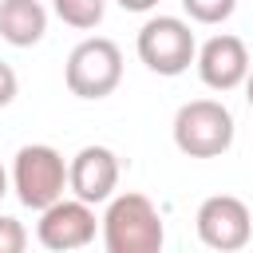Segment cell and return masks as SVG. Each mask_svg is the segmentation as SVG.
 <instances>
[{
  "label": "cell",
  "mask_w": 253,
  "mask_h": 253,
  "mask_svg": "<svg viewBox=\"0 0 253 253\" xmlns=\"http://www.w3.org/2000/svg\"><path fill=\"white\" fill-rule=\"evenodd\" d=\"M99 229H103L107 253H162V241H166L162 213L154 210V202L146 194H134V190L115 194L107 202Z\"/></svg>",
  "instance_id": "cell-1"
},
{
  "label": "cell",
  "mask_w": 253,
  "mask_h": 253,
  "mask_svg": "<svg viewBox=\"0 0 253 253\" xmlns=\"http://www.w3.org/2000/svg\"><path fill=\"white\" fill-rule=\"evenodd\" d=\"M174 146L190 158H217L233 146V115L217 99H190L174 115Z\"/></svg>",
  "instance_id": "cell-2"
},
{
  "label": "cell",
  "mask_w": 253,
  "mask_h": 253,
  "mask_svg": "<svg viewBox=\"0 0 253 253\" xmlns=\"http://www.w3.org/2000/svg\"><path fill=\"white\" fill-rule=\"evenodd\" d=\"M63 83L75 99H107L123 83L119 43L107 36H91V40L75 43L67 55V67H63Z\"/></svg>",
  "instance_id": "cell-3"
},
{
  "label": "cell",
  "mask_w": 253,
  "mask_h": 253,
  "mask_svg": "<svg viewBox=\"0 0 253 253\" xmlns=\"http://www.w3.org/2000/svg\"><path fill=\"white\" fill-rule=\"evenodd\" d=\"M12 190L36 213L47 210L51 202H59L63 190H67V162H63V154L55 146H47V142L20 146L16 162H12Z\"/></svg>",
  "instance_id": "cell-4"
},
{
  "label": "cell",
  "mask_w": 253,
  "mask_h": 253,
  "mask_svg": "<svg viewBox=\"0 0 253 253\" xmlns=\"http://www.w3.org/2000/svg\"><path fill=\"white\" fill-rule=\"evenodd\" d=\"M134 47H138V59L154 75H182L194 63V55H198V40H194L190 24L178 20V16H154V20H146L138 28Z\"/></svg>",
  "instance_id": "cell-5"
},
{
  "label": "cell",
  "mask_w": 253,
  "mask_h": 253,
  "mask_svg": "<svg viewBox=\"0 0 253 253\" xmlns=\"http://www.w3.org/2000/svg\"><path fill=\"white\" fill-rule=\"evenodd\" d=\"M198 237L202 245H210L213 253H241L253 237V213L241 198L233 194H213L198 206Z\"/></svg>",
  "instance_id": "cell-6"
},
{
  "label": "cell",
  "mask_w": 253,
  "mask_h": 253,
  "mask_svg": "<svg viewBox=\"0 0 253 253\" xmlns=\"http://www.w3.org/2000/svg\"><path fill=\"white\" fill-rule=\"evenodd\" d=\"M95 229H99V217L87 202L79 198H59L51 202L47 210H40V221H36V237L43 249L51 253H71V249H83L95 241Z\"/></svg>",
  "instance_id": "cell-7"
},
{
  "label": "cell",
  "mask_w": 253,
  "mask_h": 253,
  "mask_svg": "<svg viewBox=\"0 0 253 253\" xmlns=\"http://www.w3.org/2000/svg\"><path fill=\"white\" fill-rule=\"evenodd\" d=\"M115 186H119V154L111 146H83L67 162V190L79 202H87V206L111 202Z\"/></svg>",
  "instance_id": "cell-8"
},
{
  "label": "cell",
  "mask_w": 253,
  "mask_h": 253,
  "mask_svg": "<svg viewBox=\"0 0 253 253\" xmlns=\"http://www.w3.org/2000/svg\"><path fill=\"white\" fill-rule=\"evenodd\" d=\"M194 63H198V75H202V83H206L210 91H233V87H241L245 75H249V51H245V43H241L237 36H229V32L210 36V40L198 47Z\"/></svg>",
  "instance_id": "cell-9"
},
{
  "label": "cell",
  "mask_w": 253,
  "mask_h": 253,
  "mask_svg": "<svg viewBox=\"0 0 253 253\" xmlns=\"http://www.w3.org/2000/svg\"><path fill=\"white\" fill-rule=\"evenodd\" d=\"M47 32V8L40 0H0V40L12 47H32Z\"/></svg>",
  "instance_id": "cell-10"
},
{
  "label": "cell",
  "mask_w": 253,
  "mask_h": 253,
  "mask_svg": "<svg viewBox=\"0 0 253 253\" xmlns=\"http://www.w3.org/2000/svg\"><path fill=\"white\" fill-rule=\"evenodd\" d=\"M51 8H55V16H59L67 28L87 32V28H95V24L103 20L107 0H51Z\"/></svg>",
  "instance_id": "cell-11"
},
{
  "label": "cell",
  "mask_w": 253,
  "mask_h": 253,
  "mask_svg": "<svg viewBox=\"0 0 253 253\" xmlns=\"http://www.w3.org/2000/svg\"><path fill=\"white\" fill-rule=\"evenodd\" d=\"M182 8L194 24H221V20L233 16L237 0H182Z\"/></svg>",
  "instance_id": "cell-12"
},
{
  "label": "cell",
  "mask_w": 253,
  "mask_h": 253,
  "mask_svg": "<svg viewBox=\"0 0 253 253\" xmlns=\"http://www.w3.org/2000/svg\"><path fill=\"white\" fill-rule=\"evenodd\" d=\"M28 249V229L20 217L0 213V253H24Z\"/></svg>",
  "instance_id": "cell-13"
},
{
  "label": "cell",
  "mask_w": 253,
  "mask_h": 253,
  "mask_svg": "<svg viewBox=\"0 0 253 253\" xmlns=\"http://www.w3.org/2000/svg\"><path fill=\"white\" fill-rule=\"evenodd\" d=\"M16 91H20V79H16V71L0 59V107H8V103L16 99Z\"/></svg>",
  "instance_id": "cell-14"
},
{
  "label": "cell",
  "mask_w": 253,
  "mask_h": 253,
  "mask_svg": "<svg viewBox=\"0 0 253 253\" xmlns=\"http://www.w3.org/2000/svg\"><path fill=\"white\" fill-rule=\"evenodd\" d=\"M158 0H119V8H126V12H150Z\"/></svg>",
  "instance_id": "cell-15"
},
{
  "label": "cell",
  "mask_w": 253,
  "mask_h": 253,
  "mask_svg": "<svg viewBox=\"0 0 253 253\" xmlns=\"http://www.w3.org/2000/svg\"><path fill=\"white\" fill-rule=\"evenodd\" d=\"M245 99H249V107H253V71L245 75Z\"/></svg>",
  "instance_id": "cell-16"
},
{
  "label": "cell",
  "mask_w": 253,
  "mask_h": 253,
  "mask_svg": "<svg viewBox=\"0 0 253 253\" xmlns=\"http://www.w3.org/2000/svg\"><path fill=\"white\" fill-rule=\"evenodd\" d=\"M8 194V174H4V166H0V198Z\"/></svg>",
  "instance_id": "cell-17"
}]
</instances>
